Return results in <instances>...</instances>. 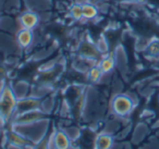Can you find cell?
Here are the masks:
<instances>
[{"label": "cell", "mask_w": 159, "mask_h": 149, "mask_svg": "<svg viewBox=\"0 0 159 149\" xmlns=\"http://www.w3.org/2000/svg\"><path fill=\"white\" fill-rule=\"evenodd\" d=\"M18 99L13 94V90L10 86H5L0 90V114L9 121L16 114Z\"/></svg>", "instance_id": "obj_1"}, {"label": "cell", "mask_w": 159, "mask_h": 149, "mask_svg": "<svg viewBox=\"0 0 159 149\" xmlns=\"http://www.w3.org/2000/svg\"><path fill=\"white\" fill-rule=\"evenodd\" d=\"M133 107H134L133 100L125 95H117L111 102L113 113L117 114L118 116L129 115L133 110Z\"/></svg>", "instance_id": "obj_2"}, {"label": "cell", "mask_w": 159, "mask_h": 149, "mask_svg": "<svg viewBox=\"0 0 159 149\" xmlns=\"http://www.w3.org/2000/svg\"><path fill=\"white\" fill-rule=\"evenodd\" d=\"M46 118V114L40 109L24 112L13 116V124H30Z\"/></svg>", "instance_id": "obj_3"}, {"label": "cell", "mask_w": 159, "mask_h": 149, "mask_svg": "<svg viewBox=\"0 0 159 149\" xmlns=\"http://www.w3.org/2000/svg\"><path fill=\"white\" fill-rule=\"evenodd\" d=\"M40 105H42V101L39 100V98H36L34 96L25 97L23 99H20L16 102V109L14 115L20 113H24V112L40 109Z\"/></svg>", "instance_id": "obj_4"}, {"label": "cell", "mask_w": 159, "mask_h": 149, "mask_svg": "<svg viewBox=\"0 0 159 149\" xmlns=\"http://www.w3.org/2000/svg\"><path fill=\"white\" fill-rule=\"evenodd\" d=\"M71 142L63 129H58L51 135V146L53 149H70Z\"/></svg>", "instance_id": "obj_5"}, {"label": "cell", "mask_w": 159, "mask_h": 149, "mask_svg": "<svg viewBox=\"0 0 159 149\" xmlns=\"http://www.w3.org/2000/svg\"><path fill=\"white\" fill-rule=\"evenodd\" d=\"M79 53L80 57L82 58H86V59L89 60H98L100 56V52L98 51L97 47H96L95 44H93L92 42H83L82 44L80 45L79 47Z\"/></svg>", "instance_id": "obj_6"}, {"label": "cell", "mask_w": 159, "mask_h": 149, "mask_svg": "<svg viewBox=\"0 0 159 149\" xmlns=\"http://www.w3.org/2000/svg\"><path fill=\"white\" fill-rule=\"evenodd\" d=\"M38 22H39V18L38 16L33 11H26L22 13L19 18V23L21 25V29H33L34 27L37 26Z\"/></svg>", "instance_id": "obj_7"}, {"label": "cell", "mask_w": 159, "mask_h": 149, "mask_svg": "<svg viewBox=\"0 0 159 149\" xmlns=\"http://www.w3.org/2000/svg\"><path fill=\"white\" fill-rule=\"evenodd\" d=\"M34 33L32 29H20L16 33V44L21 48H27L33 43Z\"/></svg>", "instance_id": "obj_8"}, {"label": "cell", "mask_w": 159, "mask_h": 149, "mask_svg": "<svg viewBox=\"0 0 159 149\" xmlns=\"http://www.w3.org/2000/svg\"><path fill=\"white\" fill-rule=\"evenodd\" d=\"M113 137L108 133H102L96 137L95 149H112Z\"/></svg>", "instance_id": "obj_9"}, {"label": "cell", "mask_w": 159, "mask_h": 149, "mask_svg": "<svg viewBox=\"0 0 159 149\" xmlns=\"http://www.w3.org/2000/svg\"><path fill=\"white\" fill-rule=\"evenodd\" d=\"M11 88H12V90H13L14 96H16V98L18 99V100L27 97V93H29V90H30L29 84H27L26 82H23V81L18 82V83L16 84V86H14V87H11Z\"/></svg>", "instance_id": "obj_10"}, {"label": "cell", "mask_w": 159, "mask_h": 149, "mask_svg": "<svg viewBox=\"0 0 159 149\" xmlns=\"http://www.w3.org/2000/svg\"><path fill=\"white\" fill-rule=\"evenodd\" d=\"M82 11L83 19L85 20H92L98 16V8L92 2H86L82 5Z\"/></svg>", "instance_id": "obj_11"}, {"label": "cell", "mask_w": 159, "mask_h": 149, "mask_svg": "<svg viewBox=\"0 0 159 149\" xmlns=\"http://www.w3.org/2000/svg\"><path fill=\"white\" fill-rule=\"evenodd\" d=\"M100 70L102 71L104 74H108L109 72L112 71V69L115 68V58L112 56H109V57H105L100 60V62L98 63Z\"/></svg>", "instance_id": "obj_12"}, {"label": "cell", "mask_w": 159, "mask_h": 149, "mask_svg": "<svg viewBox=\"0 0 159 149\" xmlns=\"http://www.w3.org/2000/svg\"><path fill=\"white\" fill-rule=\"evenodd\" d=\"M102 75H104V73L100 70L99 65H94L89 71V79L92 83H98L102 79Z\"/></svg>", "instance_id": "obj_13"}, {"label": "cell", "mask_w": 159, "mask_h": 149, "mask_svg": "<svg viewBox=\"0 0 159 149\" xmlns=\"http://www.w3.org/2000/svg\"><path fill=\"white\" fill-rule=\"evenodd\" d=\"M70 14L74 20L80 21L83 19V11H82V5L75 3L70 8Z\"/></svg>", "instance_id": "obj_14"}, {"label": "cell", "mask_w": 159, "mask_h": 149, "mask_svg": "<svg viewBox=\"0 0 159 149\" xmlns=\"http://www.w3.org/2000/svg\"><path fill=\"white\" fill-rule=\"evenodd\" d=\"M63 131L66 132V134L68 135V137L71 139V142H74V140L77 139V138L80 137V135H81V132H80V129H77V127H75V126L66 127V129H64Z\"/></svg>", "instance_id": "obj_15"}, {"label": "cell", "mask_w": 159, "mask_h": 149, "mask_svg": "<svg viewBox=\"0 0 159 149\" xmlns=\"http://www.w3.org/2000/svg\"><path fill=\"white\" fill-rule=\"evenodd\" d=\"M96 47H97L98 51H99L100 53H105L108 50V44H107L104 38H100V39L96 43Z\"/></svg>", "instance_id": "obj_16"}, {"label": "cell", "mask_w": 159, "mask_h": 149, "mask_svg": "<svg viewBox=\"0 0 159 149\" xmlns=\"http://www.w3.org/2000/svg\"><path fill=\"white\" fill-rule=\"evenodd\" d=\"M34 149H50V145H49V142L43 139L40 142H38L37 145H35Z\"/></svg>", "instance_id": "obj_17"}, {"label": "cell", "mask_w": 159, "mask_h": 149, "mask_svg": "<svg viewBox=\"0 0 159 149\" xmlns=\"http://www.w3.org/2000/svg\"><path fill=\"white\" fill-rule=\"evenodd\" d=\"M149 52L152 55H159V43H155V44H152L149 47Z\"/></svg>", "instance_id": "obj_18"}, {"label": "cell", "mask_w": 159, "mask_h": 149, "mask_svg": "<svg viewBox=\"0 0 159 149\" xmlns=\"http://www.w3.org/2000/svg\"><path fill=\"white\" fill-rule=\"evenodd\" d=\"M6 122H7V121H6V119L3 118L1 114H0V129H1V127H2L3 125L6 124Z\"/></svg>", "instance_id": "obj_19"}]
</instances>
